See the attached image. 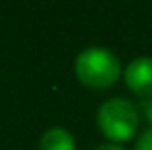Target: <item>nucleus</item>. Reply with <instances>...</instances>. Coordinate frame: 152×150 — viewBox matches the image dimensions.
Masks as SVG:
<instances>
[{
	"label": "nucleus",
	"mask_w": 152,
	"mask_h": 150,
	"mask_svg": "<svg viewBox=\"0 0 152 150\" xmlns=\"http://www.w3.org/2000/svg\"><path fill=\"white\" fill-rule=\"evenodd\" d=\"M136 150H152V130L144 132L138 142H136Z\"/></svg>",
	"instance_id": "nucleus-5"
},
{
	"label": "nucleus",
	"mask_w": 152,
	"mask_h": 150,
	"mask_svg": "<svg viewBox=\"0 0 152 150\" xmlns=\"http://www.w3.org/2000/svg\"><path fill=\"white\" fill-rule=\"evenodd\" d=\"M76 78L88 89H109L117 82L121 64L107 48H86L76 56Z\"/></svg>",
	"instance_id": "nucleus-1"
},
{
	"label": "nucleus",
	"mask_w": 152,
	"mask_h": 150,
	"mask_svg": "<svg viewBox=\"0 0 152 150\" xmlns=\"http://www.w3.org/2000/svg\"><path fill=\"white\" fill-rule=\"evenodd\" d=\"M95 150H124V148L117 146V144H103V146H97Z\"/></svg>",
	"instance_id": "nucleus-7"
},
{
	"label": "nucleus",
	"mask_w": 152,
	"mask_h": 150,
	"mask_svg": "<svg viewBox=\"0 0 152 150\" xmlns=\"http://www.w3.org/2000/svg\"><path fill=\"white\" fill-rule=\"evenodd\" d=\"M39 150H76L74 138L64 127H50L39 140Z\"/></svg>",
	"instance_id": "nucleus-4"
},
{
	"label": "nucleus",
	"mask_w": 152,
	"mask_h": 150,
	"mask_svg": "<svg viewBox=\"0 0 152 150\" xmlns=\"http://www.w3.org/2000/svg\"><path fill=\"white\" fill-rule=\"evenodd\" d=\"M126 84L140 99H152V58H138L129 62L126 68Z\"/></svg>",
	"instance_id": "nucleus-3"
},
{
	"label": "nucleus",
	"mask_w": 152,
	"mask_h": 150,
	"mask_svg": "<svg viewBox=\"0 0 152 150\" xmlns=\"http://www.w3.org/2000/svg\"><path fill=\"white\" fill-rule=\"evenodd\" d=\"M142 111H144V115H146L148 124L152 125V99H148V101H144V103H142Z\"/></svg>",
	"instance_id": "nucleus-6"
},
{
	"label": "nucleus",
	"mask_w": 152,
	"mask_h": 150,
	"mask_svg": "<svg viewBox=\"0 0 152 150\" xmlns=\"http://www.w3.org/2000/svg\"><path fill=\"white\" fill-rule=\"evenodd\" d=\"M97 124L113 142H127L138 130V111L126 99H109L99 107Z\"/></svg>",
	"instance_id": "nucleus-2"
}]
</instances>
